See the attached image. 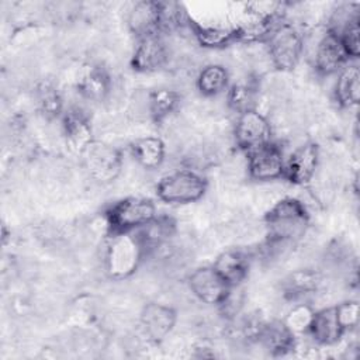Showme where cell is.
Returning <instances> with one entry per match:
<instances>
[{
    "label": "cell",
    "mask_w": 360,
    "mask_h": 360,
    "mask_svg": "<svg viewBox=\"0 0 360 360\" xmlns=\"http://www.w3.org/2000/svg\"><path fill=\"white\" fill-rule=\"evenodd\" d=\"M233 138L238 148L248 153L273 141V127L266 115L257 110H249L238 114Z\"/></svg>",
    "instance_id": "obj_6"
},
{
    "label": "cell",
    "mask_w": 360,
    "mask_h": 360,
    "mask_svg": "<svg viewBox=\"0 0 360 360\" xmlns=\"http://www.w3.org/2000/svg\"><path fill=\"white\" fill-rule=\"evenodd\" d=\"M359 17H356L338 34L340 37V41L345 46L349 59H356L359 56Z\"/></svg>",
    "instance_id": "obj_29"
},
{
    "label": "cell",
    "mask_w": 360,
    "mask_h": 360,
    "mask_svg": "<svg viewBox=\"0 0 360 360\" xmlns=\"http://www.w3.org/2000/svg\"><path fill=\"white\" fill-rule=\"evenodd\" d=\"M62 131L69 148L79 155L93 142L89 118L79 105H73L65 112Z\"/></svg>",
    "instance_id": "obj_15"
},
{
    "label": "cell",
    "mask_w": 360,
    "mask_h": 360,
    "mask_svg": "<svg viewBox=\"0 0 360 360\" xmlns=\"http://www.w3.org/2000/svg\"><path fill=\"white\" fill-rule=\"evenodd\" d=\"M308 333L318 345L330 346L338 343L345 330L339 322L336 307L333 305L315 311Z\"/></svg>",
    "instance_id": "obj_17"
},
{
    "label": "cell",
    "mask_w": 360,
    "mask_h": 360,
    "mask_svg": "<svg viewBox=\"0 0 360 360\" xmlns=\"http://www.w3.org/2000/svg\"><path fill=\"white\" fill-rule=\"evenodd\" d=\"M177 321V312L173 307L148 302L139 315V323L143 335L153 342H159L166 338L174 328Z\"/></svg>",
    "instance_id": "obj_13"
},
{
    "label": "cell",
    "mask_w": 360,
    "mask_h": 360,
    "mask_svg": "<svg viewBox=\"0 0 360 360\" xmlns=\"http://www.w3.org/2000/svg\"><path fill=\"white\" fill-rule=\"evenodd\" d=\"M170 55L167 39L160 34H153L138 39L131 63L138 72H156L169 63Z\"/></svg>",
    "instance_id": "obj_11"
},
{
    "label": "cell",
    "mask_w": 360,
    "mask_h": 360,
    "mask_svg": "<svg viewBox=\"0 0 360 360\" xmlns=\"http://www.w3.org/2000/svg\"><path fill=\"white\" fill-rule=\"evenodd\" d=\"M229 82V73L225 66L210 63L204 66L195 76V87L205 97H215L221 94Z\"/></svg>",
    "instance_id": "obj_23"
},
{
    "label": "cell",
    "mask_w": 360,
    "mask_h": 360,
    "mask_svg": "<svg viewBox=\"0 0 360 360\" xmlns=\"http://www.w3.org/2000/svg\"><path fill=\"white\" fill-rule=\"evenodd\" d=\"M314 312L315 311L308 304H298L288 312V315L284 319V323L290 328V330L294 335L308 332Z\"/></svg>",
    "instance_id": "obj_28"
},
{
    "label": "cell",
    "mask_w": 360,
    "mask_h": 360,
    "mask_svg": "<svg viewBox=\"0 0 360 360\" xmlns=\"http://www.w3.org/2000/svg\"><path fill=\"white\" fill-rule=\"evenodd\" d=\"M35 100L38 110L48 120L58 118L63 111L62 94L51 80H42L37 84Z\"/></svg>",
    "instance_id": "obj_25"
},
{
    "label": "cell",
    "mask_w": 360,
    "mask_h": 360,
    "mask_svg": "<svg viewBox=\"0 0 360 360\" xmlns=\"http://www.w3.org/2000/svg\"><path fill=\"white\" fill-rule=\"evenodd\" d=\"M336 307L339 322L343 328V330H349L357 326L359 323V304L357 301H343Z\"/></svg>",
    "instance_id": "obj_30"
},
{
    "label": "cell",
    "mask_w": 360,
    "mask_h": 360,
    "mask_svg": "<svg viewBox=\"0 0 360 360\" xmlns=\"http://www.w3.org/2000/svg\"><path fill=\"white\" fill-rule=\"evenodd\" d=\"M180 93L169 87H160L149 91L150 118L155 122H163L177 110L180 105Z\"/></svg>",
    "instance_id": "obj_24"
},
{
    "label": "cell",
    "mask_w": 360,
    "mask_h": 360,
    "mask_svg": "<svg viewBox=\"0 0 360 360\" xmlns=\"http://www.w3.org/2000/svg\"><path fill=\"white\" fill-rule=\"evenodd\" d=\"M264 45L271 65L280 70L294 69L302 56V34L284 17L271 27Z\"/></svg>",
    "instance_id": "obj_3"
},
{
    "label": "cell",
    "mask_w": 360,
    "mask_h": 360,
    "mask_svg": "<svg viewBox=\"0 0 360 360\" xmlns=\"http://www.w3.org/2000/svg\"><path fill=\"white\" fill-rule=\"evenodd\" d=\"M212 267L231 285H239L249 271V256L242 250H226L217 256Z\"/></svg>",
    "instance_id": "obj_20"
},
{
    "label": "cell",
    "mask_w": 360,
    "mask_h": 360,
    "mask_svg": "<svg viewBox=\"0 0 360 360\" xmlns=\"http://www.w3.org/2000/svg\"><path fill=\"white\" fill-rule=\"evenodd\" d=\"M246 158V169L252 179L259 181L283 179L285 158L278 143L271 141L270 143L248 152Z\"/></svg>",
    "instance_id": "obj_7"
},
{
    "label": "cell",
    "mask_w": 360,
    "mask_h": 360,
    "mask_svg": "<svg viewBox=\"0 0 360 360\" xmlns=\"http://www.w3.org/2000/svg\"><path fill=\"white\" fill-rule=\"evenodd\" d=\"M319 165V149L314 142H304L284 160L283 179L292 184H305L314 179Z\"/></svg>",
    "instance_id": "obj_12"
},
{
    "label": "cell",
    "mask_w": 360,
    "mask_h": 360,
    "mask_svg": "<svg viewBox=\"0 0 360 360\" xmlns=\"http://www.w3.org/2000/svg\"><path fill=\"white\" fill-rule=\"evenodd\" d=\"M190 292L202 304L219 305L228 295L231 285L212 266L195 269L187 278Z\"/></svg>",
    "instance_id": "obj_9"
},
{
    "label": "cell",
    "mask_w": 360,
    "mask_h": 360,
    "mask_svg": "<svg viewBox=\"0 0 360 360\" xmlns=\"http://www.w3.org/2000/svg\"><path fill=\"white\" fill-rule=\"evenodd\" d=\"M127 25L138 39L159 34V3L138 1L132 4L127 14Z\"/></svg>",
    "instance_id": "obj_18"
},
{
    "label": "cell",
    "mask_w": 360,
    "mask_h": 360,
    "mask_svg": "<svg viewBox=\"0 0 360 360\" xmlns=\"http://www.w3.org/2000/svg\"><path fill=\"white\" fill-rule=\"evenodd\" d=\"M322 284V274L315 269H298L287 274L281 281V291L290 301H298L318 292Z\"/></svg>",
    "instance_id": "obj_19"
},
{
    "label": "cell",
    "mask_w": 360,
    "mask_h": 360,
    "mask_svg": "<svg viewBox=\"0 0 360 360\" xmlns=\"http://www.w3.org/2000/svg\"><path fill=\"white\" fill-rule=\"evenodd\" d=\"M194 39L204 48H222L236 41V30L222 25H200L193 22Z\"/></svg>",
    "instance_id": "obj_26"
},
{
    "label": "cell",
    "mask_w": 360,
    "mask_h": 360,
    "mask_svg": "<svg viewBox=\"0 0 360 360\" xmlns=\"http://www.w3.org/2000/svg\"><path fill=\"white\" fill-rule=\"evenodd\" d=\"M132 158L146 170L158 169L166 158L165 142L158 136H143L132 142Z\"/></svg>",
    "instance_id": "obj_22"
},
{
    "label": "cell",
    "mask_w": 360,
    "mask_h": 360,
    "mask_svg": "<svg viewBox=\"0 0 360 360\" xmlns=\"http://www.w3.org/2000/svg\"><path fill=\"white\" fill-rule=\"evenodd\" d=\"M309 217L305 205L297 198H281L264 215L267 238L294 243L304 236Z\"/></svg>",
    "instance_id": "obj_1"
},
{
    "label": "cell",
    "mask_w": 360,
    "mask_h": 360,
    "mask_svg": "<svg viewBox=\"0 0 360 360\" xmlns=\"http://www.w3.org/2000/svg\"><path fill=\"white\" fill-rule=\"evenodd\" d=\"M145 259V250L134 232L111 235L105 250V269L114 278L131 276Z\"/></svg>",
    "instance_id": "obj_5"
},
{
    "label": "cell",
    "mask_w": 360,
    "mask_h": 360,
    "mask_svg": "<svg viewBox=\"0 0 360 360\" xmlns=\"http://www.w3.org/2000/svg\"><path fill=\"white\" fill-rule=\"evenodd\" d=\"M256 340L273 356H284L295 349V335L280 319L263 322Z\"/></svg>",
    "instance_id": "obj_16"
},
{
    "label": "cell",
    "mask_w": 360,
    "mask_h": 360,
    "mask_svg": "<svg viewBox=\"0 0 360 360\" xmlns=\"http://www.w3.org/2000/svg\"><path fill=\"white\" fill-rule=\"evenodd\" d=\"M156 217V207L145 197H127L110 205L104 218L110 235L134 232Z\"/></svg>",
    "instance_id": "obj_2"
},
{
    "label": "cell",
    "mask_w": 360,
    "mask_h": 360,
    "mask_svg": "<svg viewBox=\"0 0 360 360\" xmlns=\"http://www.w3.org/2000/svg\"><path fill=\"white\" fill-rule=\"evenodd\" d=\"M333 93L342 107L350 108L357 105L360 98V72L356 65H345L339 70Z\"/></svg>",
    "instance_id": "obj_21"
},
{
    "label": "cell",
    "mask_w": 360,
    "mask_h": 360,
    "mask_svg": "<svg viewBox=\"0 0 360 360\" xmlns=\"http://www.w3.org/2000/svg\"><path fill=\"white\" fill-rule=\"evenodd\" d=\"M207 191V180L193 169H180L163 176L158 186V197L169 204L198 201Z\"/></svg>",
    "instance_id": "obj_4"
},
{
    "label": "cell",
    "mask_w": 360,
    "mask_h": 360,
    "mask_svg": "<svg viewBox=\"0 0 360 360\" xmlns=\"http://www.w3.org/2000/svg\"><path fill=\"white\" fill-rule=\"evenodd\" d=\"M112 91V79L100 65H89L79 76L77 93L91 103L105 101Z\"/></svg>",
    "instance_id": "obj_14"
},
{
    "label": "cell",
    "mask_w": 360,
    "mask_h": 360,
    "mask_svg": "<svg viewBox=\"0 0 360 360\" xmlns=\"http://www.w3.org/2000/svg\"><path fill=\"white\" fill-rule=\"evenodd\" d=\"M257 90L252 82H238L232 84L226 94V104L229 110L242 114L249 110H256Z\"/></svg>",
    "instance_id": "obj_27"
},
{
    "label": "cell",
    "mask_w": 360,
    "mask_h": 360,
    "mask_svg": "<svg viewBox=\"0 0 360 360\" xmlns=\"http://www.w3.org/2000/svg\"><path fill=\"white\" fill-rule=\"evenodd\" d=\"M80 156L90 176L98 181H110L120 173L121 153L107 143L93 141Z\"/></svg>",
    "instance_id": "obj_8"
},
{
    "label": "cell",
    "mask_w": 360,
    "mask_h": 360,
    "mask_svg": "<svg viewBox=\"0 0 360 360\" xmlns=\"http://www.w3.org/2000/svg\"><path fill=\"white\" fill-rule=\"evenodd\" d=\"M311 62L321 76L338 73L349 62L340 37L326 28L314 49Z\"/></svg>",
    "instance_id": "obj_10"
}]
</instances>
